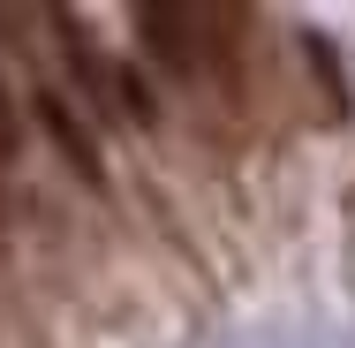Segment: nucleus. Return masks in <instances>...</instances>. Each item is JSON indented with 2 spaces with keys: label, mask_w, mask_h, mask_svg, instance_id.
Listing matches in <instances>:
<instances>
[{
  "label": "nucleus",
  "mask_w": 355,
  "mask_h": 348,
  "mask_svg": "<svg viewBox=\"0 0 355 348\" xmlns=\"http://www.w3.org/2000/svg\"><path fill=\"white\" fill-rule=\"evenodd\" d=\"M197 8H166V0H144L137 8V31L151 38V53L159 61H174V69H197Z\"/></svg>",
  "instance_id": "obj_1"
},
{
  "label": "nucleus",
  "mask_w": 355,
  "mask_h": 348,
  "mask_svg": "<svg viewBox=\"0 0 355 348\" xmlns=\"http://www.w3.org/2000/svg\"><path fill=\"white\" fill-rule=\"evenodd\" d=\"M53 31H61V53H69V69H76V83H83V99L98 106V114H114V69L91 53V38H83V23H76L69 8H53Z\"/></svg>",
  "instance_id": "obj_2"
},
{
  "label": "nucleus",
  "mask_w": 355,
  "mask_h": 348,
  "mask_svg": "<svg viewBox=\"0 0 355 348\" xmlns=\"http://www.w3.org/2000/svg\"><path fill=\"white\" fill-rule=\"evenodd\" d=\"M38 122H46V137L69 151V167L83 174V182H106V167H98V144H91V129L76 122V114L61 106V99H53V91H38Z\"/></svg>",
  "instance_id": "obj_3"
},
{
  "label": "nucleus",
  "mask_w": 355,
  "mask_h": 348,
  "mask_svg": "<svg viewBox=\"0 0 355 348\" xmlns=\"http://www.w3.org/2000/svg\"><path fill=\"white\" fill-rule=\"evenodd\" d=\"M302 53H310V69L325 76V106H333V114H348V83H340V61H333V46H325L318 31H302Z\"/></svg>",
  "instance_id": "obj_4"
}]
</instances>
